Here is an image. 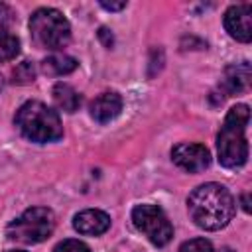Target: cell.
<instances>
[{
	"label": "cell",
	"instance_id": "8992f818",
	"mask_svg": "<svg viewBox=\"0 0 252 252\" xmlns=\"http://www.w3.org/2000/svg\"><path fill=\"white\" fill-rule=\"evenodd\" d=\"M132 222L154 246H165L173 238V226L158 205H136L132 209Z\"/></svg>",
	"mask_w": 252,
	"mask_h": 252
},
{
	"label": "cell",
	"instance_id": "52a82bcc",
	"mask_svg": "<svg viewBox=\"0 0 252 252\" xmlns=\"http://www.w3.org/2000/svg\"><path fill=\"white\" fill-rule=\"evenodd\" d=\"M171 159L175 165L189 173H199L211 165V152L203 144H177L171 150Z\"/></svg>",
	"mask_w": 252,
	"mask_h": 252
},
{
	"label": "cell",
	"instance_id": "603a6c76",
	"mask_svg": "<svg viewBox=\"0 0 252 252\" xmlns=\"http://www.w3.org/2000/svg\"><path fill=\"white\" fill-rule=\"evenodd\" d=\"M220 252H234V250H232V248H222Z\"/></svg>",
	"mask_w": 252,
	"mask_h": 252
},
{
	"label": "cell",
	"instance_id": "7c38bea8",
	"mask_svg": "<svg viewBox=\"0 0 252 252\" xmlns=\"http://www.w3.org/2000/svg\"><path fill=\"white\" fill-rule=\"evenodd\" d=\"M77 59L71 57V55H65V53H53L49 55L47 59L41 61V71L45 75H51V77H61V75H69L77 69Z\"/></svg>",
	"mask_w": 252,
	"mask_h": 252
},
{
	"label": "cell",
	"instance_id": "44dd1931",
	"mask_svg": "<svg viewBox=\"0 0 252 252\" xmlns=\"http://www.w3.org/2000/svg\"><path fill=\"white\" fill-rule=\"evenodd\" d=\"M242 209H244L246 213H250V199H248V193L242 195Z\"/></svg>",
	"mask_w": 252,
	"mask_h": 252
},
{
	"label": "cell",
	"instance_id": "277c9868",
	"mask_svg": "<svg viewBox=\"0 0 252 252\" xmlns=\"http://www.w3.org/2000/svg\"><path fill=\"white\" fill-rule=\"evenodd\" d=\"M30 32L33 41L45 49L65 47L71 39V26L67 18L55 8H39L30 18Z\"/></svg>",
	"mask_w": 252,
	"mask_h": 252
},
{
	"label": "cell",
	"instance_id": "ffe728a7",
	"mask_svg": "<svg viewBox=\"0 0 252 252\" xmlns=\"http://www.w3.org/2000/svg\"><path fill=\"white\" fill-rule=\"evenodd\" d=\"M100 6H102L104 10H114V12H116V10L126 8V2H104V0H102V2H100Z\"/></svg>",
	"mask_w": 252,
	"mask_h": 252
},
{
	"label": "cell",
	"instance_id": "5bb4252c",
	"mask_svg": "<svg viewBox=\"0 0 252 252\" xmlns=\"http://www.w3.org/2000/svg\"><path fill=\"white\" fill-rule=\"evenodd\" d=\"M20 53V39L12 33H0V63L14 59Z\"/></svg>",
	"mask_w": 252,
	"mask_h": 252
},
{
	"label": "cell",
	"instance_id": "4fadbf2b",
	"mask_svg": "<svg viewBox=\"0 0 252 252\" xmlns=\"http://www.w3.org/2000/svg\"><path fill=\"white\" fill-rule=\"evenodd\" d=\"M51 94H53V102H55V106L59 108V110H63V112H75L79 106H81V96H79V93L71 87V85H67V83H57L55 87H53V91H51Z\"/></svg>",
	"mask_w": 252,
	"mask_h": 252
},
{
	"label": "cell",
	"instance_id": "7a4b0ae2",
	"mask_svg": "<svg viewBox=\"0 0 252 252\" xmlns=\"http://www.w3.org/2000/svg\"><path fill=\"white\" fill-rule=\"evenodd\" d=\"M250 120L248 104H236L228 110L220 132L217 136V152L220 165L228 169L242 167L248 159V142H246V126Z\"/></svg>",
	"mask_w": 252,
	"mask_h": 252
},
{
	"label": "cell",
	"instance_id": "7402d4cb",
	"mask_svg": "<svg viewBox=\"0 0 252 252\" xmlns=\"http://www.w3.org/2000/svg\"><path fill=\"white\" fill-rule=\"evenodd\" d=\"M2 87H4V77L0 75V91H2Z\"/></svg>",
	"mask_w": 252,
	"mask_h": 252
},
{
	"label": "cell",
	"instance_id": "5b68a950",
	"mask_svg": "<svg viewBox=\"0 0 252 252\" xmlns=\"http://www.w3.org/2000/svg\"><path fill=\"white\" fill-rule=\"evenodd\" d=\"M55 228V215L47 207H30L6 228L8 236L22 244L43 242Z\"/></svg>",
	"mask_w": 252,
	"mask_h": 252
},
{
	"label": "cell",
	"instance_id": "9c48e42d",
	"mask_svg": "<svg viewBox=\"0 0 252 252\" xmlns=\"http://www.w3.org/2000/svg\"><path fill=\"white\" fill-rule=\"evenodd\" d=\"M73 226L79 234H87V236H98L102 232H106L110 228V217L104 211L98 209H87L75 215L73 219Z\"/></svg>",
	"mask_w": 252,
	"mask_h": 252
},
{
	"label": "cell",
	"instance_id": "8fae6325",
	"mask_svg": "<svg viewBox=\"0 0 252 252\" xmlns=\"http://www.w3.org/2000/svg\"><path fill=\"white\" fill-rule=\"evenodd\" d=\"M120 110H122V98L118 93H102L91 102V116L100 124L114 120L120 114Z\"/></svg>",
	"mask_w": 252,
	"mask_h": 252
},
{
	"label": "cell",
	"instance_id": "6da1fadb",
	"mask_svg": "<svg viewBox=\"0 0 252 252\" xmlns=\"http://www.w3.org/2000/svg\"><path fill=\"white\" fill-rule=\"evenodd\" d=\"M187 211L193 222L203 230L224 228L236 211L234 197L220 183H203L187 199Z\"/></svg>",
	"mask_w": 252,
	"mask_h": 252
},
{
	"label": "cell",
	"instance_id": "ac0fdd59",
	"mask_svg": "<svg viewBox=\"0 0 252 252\" xmlns=\"http://www.w3.org/2000/svg\"><path fill=\"white\" fill-rule=\"evenodd\" d=\"M10 20H12V12H10V8H8L6 4H0V33H2V30L10 24Z\"/></svg>",
	"mask_w": 252,
	"mask_h": 252
},
{
	"label": "cell",
	"instance_id": "ba28073f",
	"mask_svg": "<svg viewBox=\"0 0 252 252\" xmlns=\"http://www.w3.org/2000/svg\"><path fill=\"white\" fill-rule=\"evenodd\" d=\"M224 28L236 41L248 43L252 39V6L234 4L224 12Z\"/></svg>",
	"mask_w": 252,
	"mask_h": 252
},
{
	"label": "cell",
	"instance_id": "d6986e66",
	"mask_svg": "<svg viewBox=\"0 0 252 252\" xmlns=\"http://www.w3.org/2000/svg\"><path fill=\"white\" fill-rule=\"evenodd\" d=\"M98 37L102 39V43H104L106 47H110V45H112V41H114V39H112V33H110L106 28H100V30H98Z\"/></svg>",
	"mask_w": 252,
	"mask_h": 252
},
{
	"label": "cell",
	"instance_id": "30bf717a",
	"mask_svg": "<svg viewBox=\"0 0 252 252\" xmlns=\"http://www.w3.org/2000/svg\"><path fill=\"white\" fill-rule=\"evenodd\" d=\"M250 79H252L250 63L242 61V63H236V65H230V67L224 69V75L220 79V89L224 91L226 96L240 94V93L248 91Z\"/></svg>",
	"mask_w": 252,
	"mask_h": 252
},
{
	"label": "cell",
	"instance_id": "e0dca14e",
	"mask_svg": "<svg viewBox=\"0 0 252 252\" xmlns=\"http://www.w3.org/2000/svg\"><path fill=\"white\" fill-rule=\"evenodd\" d=\"M53 252H91V248H89L85 242H81V240L67 238V240L59 242V244L55 246V250H53Z\"/></svg>",
	"mask_w": 252,
	"mask_h": 252
},
{
	"label": "cell",
	"instance_id": "2e32d148",
	"mask_svg": "<svg viewBox=\"0 0 252 252\" xmlns=\"http://www.w3.org/2000/svg\"><path fill=\"white\" fill-rule=\"evenodd\" d=\"M179 252H213V246L205 238H193V240L183 242Z\"/></svg>",
	"mask_w": 252,
	"mask_h": 252
},
{
	"label": "cell",
	"instance_id": "cb8c5ba5",
	"mask_svg": "<svg viewBox=\"0 0 252 252\" xmlns=\"http://www.w3.org/2000/svg\"><path fill=\"white\" fill-rule=\"evenodd\" d=\"M12 252H24V250H12Z\"/></svg>",
	"mask_w": 252,
	"mask_h": 252
},
{
	"label": "cell",
	"instance_id": "9a60e30c",
	"mask_svg": "<svg viewBox=\"0 0 252 252\" xmlns=\"http://www.w3.org/2000/svg\"><path fill=\"white\" fill-rule=\"evenodd\" d=\"M12 77H14L12 81L18 83V85H30V83L35 81V67H33L30 61H24V63H20V65L14 69Z\"/></svg>",
	"mask_w": 252,
	"mask_h": 252
},
{
	"label": "cell",
	"instance_id": "3957f363",
	"mask_svg": "<svg viewBox=\"0 0 252 252\" xmlns=\"http://www.w3.org/2000/svg\"><path fill=\"white\" fill-rule=\"evenodd\" d=\"M14 124L32 142L45 144V142H55L63 136V126L59 120V114L49 108L47 104L39 100H28L24 102L14 116Z\"/></svg>",
	"mask_w": 252,
	"mask_h": 252
}]
</instances>
